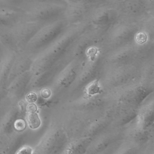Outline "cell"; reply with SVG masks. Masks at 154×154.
Returning <instances> with one entry per match:
<instances>
[{"label":"cell","instance_id":"obj_5","mask_svg":"<svg viewBox=\"0 0 154 154\" xmlns=\"http://www.w3.org/2000/svg\"><path fill=\"white\" fill-rule=\"evenodd\" d=\"M27 121L31 129H37L40 126L41 120L36 112L29 113L27 117Z\"/></svg>","mask_w":154,"mask_h":154},{"label":"cell","instance_id":"obj_10","mask_svg":"<svg viewBox=\"0 0 154 154\" xmlns=\"http://www.w3.org/2000/svg\"><path fill=\"white\" fill-rule=\"evenodd\" d=\"M27 110L29 113L36 112L37 110V107L35 104H30L28 106Z\"/></svg>","mask_w":154,"mask_h":154},{"label":"cell","instance_id":"obj_9","mask_svg":"<svg viewBox=\"0 0 154 154\" xmlns=\"http://www.w3.org/2000/svg\"><path fill=\"white\" fill-rule=\"evenodd\" d=\"M37 97L36 94L33 92H31L27 95L26 99L30 103H33L37 100Z\"/></svg>","mask_w":154,"mask_h":154},{"label":"cell","instance_id":"obj_4","mask_svg":"<svg viewBox=\"0 0 154 154\" xmlns=\"http://www.w3.org/2000/svg\"><path fill=\"white\" fill-rule=\"evenodd\" d=\"M23 11L20 7L9 4L0 5V14L15 20H19L24 14Z\"/></svg>","mask_w":154,"mask_h":154},{"label":"cell","instance_id":"obj_2","mask_svg":"<svg viewBox=\"0 0 154 154\" xmlns=\"http://www.w3.org/2000/svg\"><path fill=\"white\" fill-rule=\"evenodd\" d=\"M147 146H141L124 138L114 145L110 154H143Z\"/></svg>","mask_w":154,"mask_h":154},{"label":"cell","instance_id":"obj_8","mask_svg":"<svg viewBox=\"0 0 154 154\" xmlns=\"http://www.w3.org/2000/svg\"><path fill=\"white\" fill-rule=\"evenodd\" d=\"M33 149L29 146H24L20 148L15 154H32Z\"/></svg>","mask_w":154,"mask_h":154},{"label":"cell","instance_id":"obj_1","mask_svg":"<svg viewBox=\"0 0 154 154\" xmlns=\"http://www.w3.org/2000/svg\"><path fill=\"white\" fill-rule=\"evenodd\" d=\"M124 137L123 130L119 128L106 129L93 137L86 154H97L108 149Z\"/></svg>","mask_w":154,"mask_h":154},{"label":"cell","instance_id":"obj_11","mask_svg":"<svg viewBox=\"0 0 154 154\" xmlns=\"http://www.w3.org/2000/svg\"><path fill=\"white\" fill-rule=\"evenodd\" d=\"M115 144H114V145L112 146H111V147H109V148H108V149H107V150H105V151H103V152H101L97 154H110Z\"/></svg>","mask_w":154,"mask_h":154},{"label":"cell","instance_id":"obj_12","mask_svg":"<svg viewBox=\"0 0 154 154\" xmlns=\"http://www.w3.org/2000/svg\"></svg>","mask_w":154,"mask_h":154},{"label":"cell","instance_id":"obj_3","mask_svg":"<svg viewBox=\"0 0 154 154\" xmlns=\"http://www.w3.org/2000/svg\"><path fill=\"white\" fill-rule=\"evenodd\" d=\"M93 137L70 140L60 154H86Z\"/></svg>","mask_w":154,"mask_h":154},{"label":"cell","instance_id":"obj_7","mask_svg":"<svg viewBox=\"0 0 154 154\" xmlns=\"http://www.w3.org/2000/svg\"><path fill=\"white\" fill-rule=\"evenodd\" d=\"M5 1L9 4L18 6V7H20L19 6L22 5L31 3L33 2L30 0H5Z\"/></svg>","mask_w":154,"mask_h":154},{"label":"cell","instance_id":"obj_6","mask_svg":"<svg viewBox=\"0 0 154 154\" xmlns=\"http://www.w3.org/2000/svg\"><path fill=\"white\" fill-rule=\"evenodd\" d=\"M16 20L0 14V25L1 26H9L11 25L14 23Z\"/></svg>","mask_w":154,"mask_h":154}]
</instances>
